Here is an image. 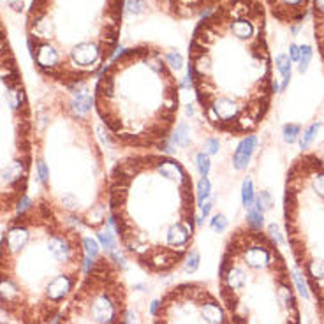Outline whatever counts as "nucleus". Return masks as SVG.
<instances>
[{"instance_id":"19","label":"nucleus","mask_w":324,"mask_h":324,"mask_svg":"<svg viewBox=\"0 0 324 324\" xmlns=\"http://www.w3.org/2000/svg\"><path fill=\"white\" fill-rule=\"evenodd\" d=\"M210 226H211V229L217 231V233H224V231L227 229V219L222 213H217L213 219H211Z\"/></svg>"},{"instance_id":"21","label":"nucleus","mask_w":324,"mask_h":324,"mask_svg":"<svg viewBox=\"0 0 324 324\" xmlns=\"http://www.w3.org/2000/svg\"><path fill=\"white\" fill-rule=\"evenodd\" d=\"M271 197H269V194L266 192H261L259 194V197H257V210H261V211H264V210H269L271 208Z\"/></svg>"},{"instance_id":"12","label":"nucleus","mask_w":324,"mask_h":324,"mask_svg":"<svg viewBox=\"0 0 324 324\" xmlns=\"http://www.w3.org/2000/svg\"><path fill=\"white\" fill-rule=\"evenodd\" d=\"M210 189H211L210 180H208L206 176H201L199 185H197V196H196L197 206H201V204L204 203V199H206V197L210 196Z\"/></svg>"},{"instance_id":"8","label":"nucleus","mask_w":324,"mask_h":324,"mask_svg":"<svg viewBox=\"0 0 324 324\" xmlns=\"http://www.w3.org/2000/svg\"><path fill=\"white\" fill-rule=\"evenodd\" d=\"M255 146H257V138H255V134L241 138L240 145L236 146V150H234V153H233V166L236 171H243V169L247 168L252 155H254V152H255Z\"/></svg>"},{"instance_id":"7","label":"nucleus","mask_w":324,"mask_h":324,"mask_svg":"<svg viewBox=\"0 0 324 324\" xmlns=\"http://www.w3.org/2000/svg\"><path fill=\"white\" fill-rule=\"evenodd\" d=\"M34 113L23 76L0 22V219L25 203L34 166Z\"/></svg>"},{"instance_id":"16","label":"nucleus","mask_w":324,"mask_h":324,"mask_svg":"<svg viewBox=\"0 0 324 324\" xmlns=\"http://www.w3.org/2000/svg\"><path fill=\"white\" fill-rule=\"evenodd\" d=\"M196 160H197V169H199V175L201 176H208V173H210V166H211L210 155H206L204 152H201V153H197Z\"/></svg>"},{"instance_id":"13","label":"nucleus","mask_w":324,"mask_h":324,"mask_svg":"<svg viewBox=\"0 0 324 324\" xmlns=\"http://www.w3.org/2000/svg\"><path fill=\"white\" fill-rule=\"evenodd\" d=\"M173 136H175L176 145H178V146H187V143H189V127H187L185 122H180V124L176 125Z\"/></svg>"},{"instance_id":"23","label":"nucleus","mask_w":324,"mask_h":324,"mask_svg":"<svg viewBox=\"0 0 324 324\" xmlns=\"http://www.w3.org/2000/svg\"><path fill=\"white\" fill-rule=\"evenodd\" d=\"M217 148H219V141L217 139H208L206 145H204V153L213 155V153H217Z\"/></svg>"},{"instance_id":"2","label":"nucleus","mask_w":324,"mask_h":324,"mask_svg":"<svg viewBox=\"0 0 324 324\" xmlns=\"http://www.w3.org/2000/svg\"><path fill=\"white\" fill-rule=\"evenodd\" d=\"M110 222L143 269L153 275L173 271L185 261L196 236L192 175L168 153H125L110 171Z\"/></svg>"},{"instance_id":"18","label":"nucleus","mask_w":324,"mask_h":324,"mask_svg":"<svg viewBox=\"0 0 324 324\" xmlns=\"http://www.w3.org/2000/svg\"><path fill=\"white\" fill-rule=\"evenodd\" d=\"M248 217H247V224L252 227H255V229H261L262 224H264V220H262V211L261 210H252V208H248Z\"/></svg>"},{"instance_id":"15","label":"nucleus","mask_w":324,"mask_h":324,"mask_svg":"<svg viewBox=\"0 0 324 324\" xmlns=\"http://www.w3.org/2000/svg\"><path fill=\"white\" fill-rule=\"evenodd\" d=\"M299 131H301V127H299L298 124L284 125V141L287 143V145L296 143V141H298V138H299Z\"/></svg>"},{"instance_id":"20","label":"nucleus","mask_w":324,"mask_h":324,"mask_svg":"<svg viewBox=\"0 0 324 324\" xmlns=\"http://www.w3.org/2000/svg\"><path fill=\"white\" fill-rule=\"evenodd\" d=\"M125 8H127V13H131V15H139V13H143L146 9V0H129Z\"/></svg>"},{"instance_id":"10","label":"nucleus","mask_w":324,"mask_h":324,"mask_svg":"<svg viewBox=\"0 0 324 324\" xmlns=\"http://www.w3.org/2000/svg\"><path fill=\"white\" fill-rule=\"evenodd\" d=\"M254 183H252V178H245L243 185H241V203H243L245 208H252L254 206Z\"/></svg>"},{"instance_id":"22","label":"nucleus","mask_w":324,"mask_h":324,"mask_svg":"<svg viewBox=\"0 0 324 324\" xmlns=\"http://www.w3.org/2000/svg\"><path fill=\"white\" fill-rule=\"evenodd\" d=\"M99 238H101V241H102V247L108 248L110 252L113 250V248H115V240H113V236H111L110 231H101V233H99Z\"/></svg>"},{"instance_id":"3","label":"nucleus","mask_w":324,"mask_h":324,"mask_svg":"<svg viewBox=\"0 0 324 324\" xmlns=\"http://www.w3.org/2000/svg\"><path fill=\"white\" fill-rule=\"evenodd\" d=\"M85 238L39 194L0 240V306L25 324H50L87 275Z\"/></svg>"},{"instance_id":"24","label":"nucleus","mask_w":324,"mask_h":324,"mask_svg":"<svg viewBox=\"0 0 324 324\" xmlns=\"http://www.w3.org/2000/svg\"><path fill=\"white\" fill-rule=\"evenodd\" d=\"M294 280H296V285H298L299 292H301L305 298H308V291H306V285H305V282H303V278H301V273H298V271H296V273H294Z\"/></svg>"},{"instance_id":"6","label":"nucleus","mask_w":324,"mask_h":324,"mask_svg":"<svg viewBox=\"0 0 324 324\" xmlns=\"http://www.w3.org/2000/svg\"><path fill=\"white\" fill-rule=\"evenodd\" d=\"M125 0H34L29 51L44 78L78 90L117 53Z\"/></svg>"},{"instance_id":"1","label":"nucleus","mask_w":324,"mask_h":324,"mask_svg":"<svg viewBox=\"0 0 324 324\" xmlns=\"http://www.w3.org/2000/svg\"><path fill=\"white\" fill-rule=\"evenodd\" d=\"M189 80L215 132L245 138L261 127L273 97L259 0H222L194 30Z\"/></svg>"},{"instance_id":"14","label":"nucleus","mask_w":324,"mask_h":324,"mask_svg":"<svg viewBox=\"0 0 324 324\" xmlns=\"http://www.w3.org/2000/svg\"><path fill=\"white\" fill-rule=\"evenodd\" d=\"M312 48L310 46H301L299 48V59H298V62H299V66H298V71L299 73H305L306 69H308V64H310V60H312Z\"/></svg>"},{"instance_id":"17","label":"nucleus","mask_w":324,"mask_h":324,"mask_svg":"<svg viewBox=\"0 0 324 324\" xmlns=\"http://www.w3.org/2000/svg\"><path fill=\"white\" fill-rule=\"evenodd\" d=\"M199 266V252L194 248V250L189 252V255L185 257V271L187 273H194Z\"/></svg>"},{"instance_id":"11","label":"nucleus","mask_w":324,"mask_h":324,"mask_svg":"<svg viewBox=\"0 0 324 324\" xmlns=\"http://www.w3.org/2000/svg\"><path fill=\"white\" fill-rule=\"evenodd\" d=\"M319 129H320V124H317V122L310 124L308 127L305 129V134H303V139H301V143H299V146H301L303 150L308 148V146L312 145V141L317 138V132H319Z\"/></svg>"},{"instance_id":"9","label":"nucleus","mask_w":324,"mask_h":324,"mask_svg":"<svg viewBox=\"0 0 324 324\" xmlns=\"http://www.w3.org/2000/svg\"><path fill=\"white\" fill-rule=\"evenodd\" d=\"M275 66H277V69L280 71L282 74V85H280V90L284 92L285 88L289 87V80H291V59H289V55H278L277 59H275Z\"/></svg>"},{"instance_id":"4","label":"nucleus","mask_w":324,"mask_h":324,"mask_svg":"<svg viewBox=\"0 0 324 324\" xmlns=\"http://www.w3.org/2000/svg\"><path fill=\"white\" fill-rule=\"evenodd\" d=\"M34 162L43 196L73 224L95 233L110 220V169L94 122L66 92L41 101L36 111Z\"/></svg>"},{"instance_id":"25","label":"nucleus","mask_w":324,"mask_h":324,"mask_svg":"<svg viewBox=\"0 0 324 324\" xmlns=\"http://www.w3.org/2000/svg\"><path fill=\"white\" fill-rule=\"evenodd\" d=\"M289 53H291V57H289V59H291V62H292V60H296V62H298V59H299V48L296 46V44H291V46H289Z\"/></svg>"},{"instance_id":"5","label":"nucleus","mask_w":324,"mask_h":324,"mask_svg":"<svg viewBox=\"0 0 324 324\" xmlns=\"http://www.w3.org/2000/svg\"><path fill=\"white\" fill-rule=\"evenodd\" d=\"M94 110L118 148H162L180 115V81L164 51L139 44L117 53L99 74Z\"/></svg>"},{"instance_id":"26","label":"nucleus","mask_w":324,"mask_h":324,"mask_svg":"<svg viewBox=\"0 0 324 324\" xmlns=\"http://www.w3.org/2000/svg\"><path fill=\"white\" fill-rule=\"evenodd\" d=\"M210 210H211V203H206V206H203V219H206Z\"/></svg>"}]
</instances>
